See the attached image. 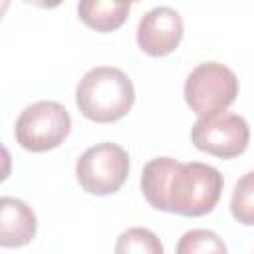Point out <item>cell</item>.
Here are the masks:
<instances>
[{"instance_id": "obj_7", "label": "cell", "mask_w": 254, "mask_h": 254, "mask_svg": "<svg viewBox=\"0 0 254 254\" xmlns=\"http://www.w3.org/2000/svg\"><path fill=\"white\" fill-rule=\"evenodd\" d=\"M183 40V18L169 6H157L149 10L137 26L139 48L153 58L169 56L179 48Z\"/></svg>"}, {"instance_id": "obj_9", "label": "cell", "mask_w": 254, "mask_h": 254, "mask_svg": "<svg viewBox=\"0 0 254 254\" xmlns=\"http://www.w3.org/2000/svg\"><path fill=\"white\" fill-rule=\"evenodd\" d=\"M131 6L129 2H109V0H83L77 4V14L81 22L97 32H113L127 20Z\"/></svg>"}, {"instance_id": "obj_2", "label": "cell", "mask_w": 254, "mask_h": 254, "mask_svg": "<svg viewBox=\"0 0 254 254\" xmlns=\"http://www.w3.org/2000/svg\"><path fill=\"white\" fill-rule=\"evenodd\" d=\"M135 101V87L129 75L113 65H97L83 73L75 89L79 113L95 123L123 119Z\"/></svg>"}, {"instance_id": "obj_13", "label": "cell", "mask_w": 254, "mask_h": 254, "mask_svg": "<svg viewBox=\"0 0 254 254\" xmlns=\"http://www.w3.org/2000/svg\"><path fill=\"white\" fill-rule=\"evenodd\" d=\"M12 173V157L8 153V149L0 143V183H4Z\"/></svg>"}, {"instance_id": "obj_3", "label": "cell", "mask_w": 254, "mask_h": 254, "mask_svg": "<svg viewBox=\"0 0 254 254\" xmlns=\"http://www.w3.org/2000/svg\"><path fill=\"white\" fill-rule=\"evenodd\" d=\"M71 117L58 101H36L28 105L14 125L16 141L32 153H46L64 143L69 135Z\"/></svg>"}, {"instance_id": "obj_8", "label": "cell", "mask_w": 254, "mask_h": 254, "mask_svg": "<svg viewBox=\"0 0 254 254\" xmlns=\"http://www.w3.org/2000/svg\"><path fill=\"white\" fill-rule=\"evenodd\" d=\"M38 218L32 206L16 196H0V246L20 248L32 242Z\"/></svg>"}, {"instance_id": "obj_14", "label": "cell", "mask_w": 254, "mask_h": 254, "mask_svg": "<svg viewBox=\"0 0 254 254\" xmlns=\"http://www.w3.org/2000/svg\"><path fill=\"white\" fill-rule=\"evenodd\" d=\"M10 8V2L8 0H0V20H2V16H4V12Z\"/></svg>"}, {"instance_id": "obj_12", "label": "cell", "mask_w": 254, "mask_h": 254, "mask_svg": "<svg viewBox=\"0 0 254 254\" xmlns=\"http://www.w3.org/2000/svg\"><path fill=\"white\" fill-rule=\"evenodd\" d=\"M252 175L254 173H246L234 187V192H232V198H230V210H232V216L250 226L254 222V216H252V210H254V202H252Z\"/></svg>"}, {"instance_id": "obj_10", "label": "cell", "mask_w": 254, "mask_h": 254, "mask_svg": "<svg viewBox=\"0 0 254 254\" xmlns=\"http://www.w3.org/2000/svg\"><path fill=\"white\" fill-rule=\"evenodd\" d=\"M115 254H165L159 236L141 226L127 228L115 242Z\"/></svg>"}, {"instance_id": "obj_11", "label": "cell", "mask_w": 254, "mask_h": 254, "mask_svg": "<svg viewBox=\"0 0 254 254\" xmlns=\"http://www.w3.org/2000/svg\"><path fill=\"white\" fill-rule=\"evenodd\" d=\"M175 254H228V250L216 232L208 228H192L179 238Z\"/></svg>"}, {"instance_id": "obj_5", "label": "cell", "mask_w": 254, "mask_h": 254, "mask_svg": "<svg viewBox=\"0 0 254 254\" xmlns=\"http://www.w3.org/2000/svg\"><path fill=\"white\" fill-rule=\"evenodd\" d=\"M129 175V155L117 143H97L81 153L75 163L79 187L95 196H105L123 187Z\"/></svg>"}, {"instance_id": "obj_1", "label": "cell", "mask_w": 254, "mask_h": 254, "mask_svg": "<svg viewBox=\"0 0 254 254\" xmlns=\"http://www.w3.org/2000/svg\"><path fill=\"white\" fill-rule=\"evenodd\" d=\"M222 187L220 171L198 161L181 163L171 157H157L143 167L141 175L147 202L157 210L181 216L208 214L216 206Z\"/></svg>"}, {"instance_id": "obj_4", "label": "cell", "mask_w": 254, "mask_h": 254, "mask_svg": "<svg viewBox=\"0 0 254 254\" xmlns=\"http://www.w3.org/2000/svg\"><path fill=\"white\" fill-rule=\"evenodd\" d=\"M236 95V73L218 62L198 64L185 81V101L198 117L226 111V107L234 103Z\"/></svg>"}, {"instance_id": "obj_6", "label": "cell", "mask_w": 254, "mask_h": 254, "mask_svg": "<svg viewBox=\"0 0 254 254\" xmlns=\"http://www.w3.org/2000/svg\"><path fill=\"white\" fill-rule=\"evenodd\" d=\"M190 139L198 151L218 159H234L246 151L250 129L242 115L220 111L198 117L190 129Z\"/></svg>"}]
</instances>
